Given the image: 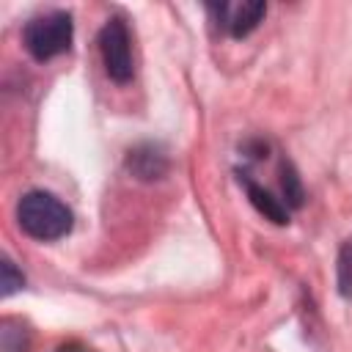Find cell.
Here are the masks:
<instances>
[{
    "mask_svg": "<svg viewBox=\"0 0 352 352\" xmlns=\"http://www.w3.org/2000/svg\"><path fill=\"white\" fill-rule=\"evenodd\" d=\"M209 11H212V16H214V22H217V28H223L228 36H234V38H242V36H248L258 22H261V16L267 14V6L264 3H217V6H209Z\"/></svg>",
    "mask_w": 352,
    "mask_h": 352,
    "instance_id": "277c9868",
    "label": "cell"
},
{
    "mask_svg": "<svg viewBox=\"0 0 352 352\" xmlns=\"http://www.w3.org/2000/svg\"><path fill=\"white\" fill-rule=\"evenodd\" d=\"M99 52L102 63L110 80L129 82L135 74V58H132V36L121 16H110L99 33Z\"/></svg>",
    "mask_w": 352,
    "mask_h": 352,
    "instance_id": "3957f363",
    "label": "cell"
},
{
    "mask_svg": "<svg viewBox=\"0 0 352 352\" xmlns=\"http://www.w3.org/2000/svg\"><path fill=\"white\" fill-rule=\"evenodd\" d=\"M55 352H94L91 346H85V344H77V341H72V344H63V346H58Z\"/></svg>",
    "mask_w": 352,
    "mask_h": 352,
    "instance_id": "ba28073f",
    "label": "cell"
},
{
    "mask_svg": "<svg viewBox=\"0 0 352 352\" xmlns=\"http://www.w3.org/2000/svg\"><path fill=\"white\" fill-rule=\"evenodd\" d=\"M72 16L66 11H50L33 16L22 30V44L36 60H50L55 55L69 52L72 47Z\"/></svg>",
    "mask_w": 352,
    "mask_h": 352,
    "instance_id": "7a4b0ae2",
    "label": "cell"
},
{
    "mask_svg": "<svg viewBox=\"0 0 352 352\" xmlns=\"http://www.w3.org/2000/svg\"><path fill=\"white\" fill-rule=\"evenodd\" d=\"M22 286V275H16L14 272V264L8 261V258H3V294L8 297L14 289H19Z\"/></svg>",
    "mask_w": 352,
    "mask_h": 352,
    "instance_id": "52a82bcc",
    "label": "cell"
},
{
    "mask_svg": "<svg viewBox=\"0 0 352 352\" xmlns=\"http://www.w3.org/2000/svg\"><path fill=\"white\" fill-rule=\"evenodd\" d=\"M248 184V192H250V201L267 214V217H272L275 223H286V217H289V209H286V204L283 201H278V198H272L267 190H261L258 184H253V182H245Z\"/></svg>",
    "mask_w": 352,
    "mask_h": 352,
    "instance_id": "5b68a950",
    "label": "cell"
},
{
    "mask_svg": "<svg viewBox=\"0 0 352 352\" xmlns=\"http://www.w3.org/2000/svg\"><path fill=\"white\" fill-rule=\"evenodd\" d=\"M16 220L22 231L38 242L60 239L72 231V209L44 190H30L16 204Z\"/></svg>",
    "mask_w": 352,
    "mask_h": 352,
    "instance_id": "6da1fadb",
    "label": "cell"
},
{
    "mask_svg": "<svg viewBox=\"0 0 352 352\" xmlns=\"http://www.w3.org/2000/svg\"><path fill=\"white\" fill-rule=\"evenodd\" d=\"M338 289L341 294L352 297V239L344 242L341 256H338Z\"/></svg>",
    "mask_w": 352,
    "mask_h": 352,
    "instance_id": "8992f818",
    "label": "cell"
}]
</instances>
